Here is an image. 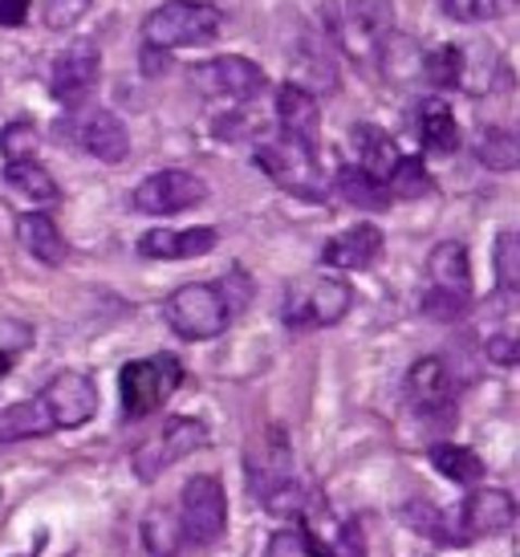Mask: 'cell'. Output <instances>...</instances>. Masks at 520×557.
<instances>
[{
  "mask_svg": "<svg viewBox=\"0 0 520 557\" xmlns=\"http://www.w3.org/2000/svg\"><path fill=\"white\" fill-rule=\"evenodd\" d=\"M94 411H98V387L86 374L62 371L53 374L33 399H21L0 411V444L41 440L49 432L82 428V423L94 419Z\"/></svg>",
  "mask_w": 520,
  "mask_h": 557,
  "instance_id": "6da1fadb",
  "label": "cell"
},
{
  "mask_svg": "<svg viewBox=\"0 0 520 557\" xmlns=\"http://www.w3.org/2000/svg\"><path fill=\"white\" fill-rule=\"evenodd\" d=\"M232 297L224 285L215 281H191V285H179L175 294L163 301V318L168 325L187 342H208L220 338L232 325Z\"/></svg>",
  "mask_w": 520,
  "mask_h": 557,
  "instance_id": "7a4b0ae2",
  "label": "cell"
},
{
  "mask_svg": "<svg viewBox=\"0 0 520 557\" xmlns=\"http://www.w3.org/2000/svg\"><path fill=\"white\" fill-rule=\"evenodd\" d=\"M224 29V13L203 0H168L143 21V37L147 46L159 49H187V46H208Z\"/></svg>",
  "mask_w": 520,
  "mask_h": 557,
  "instance_id": "3957f363",
  "label": "cell"
},
{
  "mask_svg": "<svg viewBox=\"0 0 520 557\" xmlns=\"http://www.w3.org/2000/svg\"><path fill=\"white\" fill-rule=\"evenodd\" d=\"M184 383V367L175 355H151L126 362L119 374V391H123V416L126 419H147L154 416L163 403L179 391Z\"/></svg>",
  "mask_w": 520,
  "mask_h": 557,
  "instance_id": "277c9868",
  "label": "cell"
},
{
  "mask_svg": "<svg viewBox=\"0 0 520 557\" xmlns=\"http://www.w3.org/2000/svg\"><path fill=\"white\" fill-rule=\"evenodd\" d=\"M354 306V289L342 277H309L297 281L285 294V325L306 334V330H322V325L342 322Z\"/></svg>",
  "mask_w": 520,
  "mask_h": 557,
  "instance_id": "5b68a950",
  "label": "cell"
},
{
  "mask_svg": "<svg viewBox=\"0 0 520 557\" xmlns=\"http://www.w3.org/2000/svg\"><path fill=\"white\" fill-rule=\"evenodd\" d=\"M252 163H257L281 191H289V196L325 200V191H330L322 168H318V151H309V147H301V143H293V139L260 143Z\"/></svg>",
  "mask_w": 520,
  "mask_h": 557,
  "instance_id": "8992f818",
  "label": "cell"
},
{
  "mask_svg": "<svg viewBox=\"0 0 520 557\" xmlns=\"http://www.w3.org/2000/svg\"><path fill=\"white\" fill-rule=\"evenodd\" d=\"M179 529H184V542L191 545H215L228 529V493L220 476L203 472V476H191L179 493Z\"/></svg>",
  "mask_w": 520,
  "mask_h": 557,
  "instance_id": "52a82bcc",
  "label": "cell"
},
{
  "mask_svg": "<svg viewBox=\"0 0 520 557\" xmlns=\"http://www.w3.org/2000/svg\"><path fill=\"white\" fill-rule=\"evenodd\" d=\"M208 444V428L199 419H168V428L159 435H151L147 444H138L135 456H131V468H135L138 480H154L163 476L171 465H179L184 456L199 451Z\"/></svg>",
  "mask_w": 520,
  "mask_h": 557,
  "instance_id": "ba28073f",
  "label": "cell"
},
{
  "mask_svg": "<svg viewBox=\"0 0 520 557\" xmlns=\"http://www.w3.org/2000/svg\"><path fill=\"white\" fill-rule=\"evenodd\" d=\"M203 200H208V184L191 171H154L131 191L135 212H147V216H175Z\"/></svg>",
  "mask_w": 520,
  "mask_h": 557,
  "instance_id": "9c48e42d",
  "label": "cell"
},
{
  "mask_svg": "<svg viewBox=\"0 0 520 557\" xmlns=\"http://www.w3.org/2000/svg\"><path fill=\"white\" fill-rule=\"evenodd\" d=\"M517 521V500L505 488H472L468 500L459 505V537L463 542H480V537H500Z\"/></svg>",
  "mask_w": 520,
  "mask_h": 557,
  "instance_id": "30bf717a",
  "label": "cell"
},
{
  "mask_svg": "<svg viewBox=\"0 0 520 557\" xmlns=\"http://www.w3.org/2000/svg\"><path fill=\"white\" fill-rule=\"evenodd\" d=\"M196 86H203V94H220V98H232V102H248L257 98L269 78L252 58H240V53H228V58H215V62L199 65L191 74Z\"/></svg>",
  "mask_w": 520,
  "mask_h": 557,
  "instance_id": "8fae6325",
  "label": "cell"
},
{
  "mask_svg": "<svg viewBox=\"0 0 520 557\" xmlns=\"http://www.w3.org/2000/svg\"><path fill=\"white\" fill-rule=\"evenodd\" d=\"M98 70H102V53H98V46L77 41V46L62 49V53H58V62H53V74H49L53 98L65 102V107H77V102L94 90Z\"/></svg>",
  "mask_w": 520,
  "mask_h": 557,
  "instance_id": "7c38bea8",
  "label": "cell"
},
{
  "mask_svg": "<svg viewBox=\"0 0 520 557\" xmlns=\"http://www.w3.org/2000/svg\"><path fill=\"white\" fill-rule=\"evenodd\" d=\"M276 119H281L285 139L301 143L309 151H318V143H322V110H318V98H313L306 86L285 82V86L276 90Z\"/></svg>",
  "mask_w": 520,
  "mask_h": 557,
  "instance_id": "4fadbf2b",
  "label": "cell"
},
{
  "mask_svg": "<svg viewBox=\"0 0 520 557\" xmlns=\"http://www.w3.org/2000/svg\"><path fill=\"white\" fill-rule=\"evenodd\" d=\"M220 245L215 228H151V233L138 236V252L151 257V261H191V257H208Z\"/></svg>",
  "mask_w": 520,
  "mask_h": 557,
  "instance_id": "5bb4252c",
  "label": "cell"
},
{
  "mask_svg": "<svg viewBox=\"0 0 520 557\" xmlns=\"http://www.w3.org/2000/svg\"><path fill=\"white\" fill-rule=\"evenodd\" d=\"M379 257H383V233H379L374 224H354L346 233H337L334 240H325V248H322V264L346 269V273L370 269Z\"/></svg>",
  "mask_w": 520,
  "mask_h": 557,
  "instance_id": "9a60e30c",
  "label": "cell"
},
{
  "mask_svg": "<svg viewBox=\"0 0 520 557\" xmlns=\"http://www.w3.org/2000/svg\"><path fill=\"white\" fill-rule=\"evenodd\" d=\"M407 391H411V403L423 411V416H435V411H447L451 399H456V379L447 371L444 358H419L407 374Z\"/></svg>",
  "mask_w": 520,
  "mask_h": 557,
  "instance_id": "2e32d148",
  "label": "cell"
},
{
  "mask_svg": "<svg viewBox=\"0 0 520 557\" xmlns=\"http://www.w3.org/2000/svg\"><path fill=\"white\" fill-rule=\"evenodd\" d=\"M428 273L431 289L459 297V301H472V261H468V248L459 245V240H444V245L431 248Z\"/></svg>",
  "mask_w": 520,
  "mask_h": 557,
  "instance_id": "e0dca14e",
  "label": "cell"
},
{
  "mask_svg": "<svg viewBox=\"0 0 520 557\" xmlns=\"http://www.w3.org/2000/svg\"><path fill=\"white\" fill-rule=\"evenodd\" d=\"M77 143L102 163H123L131 156V135L119 123V114H110V110H94L90 119L82 123V131H77Z\"/></svg>",
  "mask_w": 520,
  "mask_h": 557,
  "instance_id": "ac0fdd59",
  "label": "cell"
},
{
  "mask_svg": "<svg viewBox=\"0 0 520 557\" xmlns=\"http://www.w3.org/2000/svg\"><path fill=\"white\" fill-rule=\"evenodd\" d=\"M346 25L354 46L379 49L395 33V4L391 0H346Z\"/></svg>",
  "mask_w": 520,
  "mask_h": 557,
  "instance_id": "d6986e66",
  "label": "cell"
},
{
  "mask_svg": "<svg viewBox=\"0 0 520 557\" xmlns=\"http://www.w3.org/2000/svg\"><path fill=\"white\" fill-rule=\"evenodd\" d=\"M16 240H21V248L29 252L33 261L65 264V240H62V233H58L53 216H46V212H25V216H16Z\"/></svg>",
  "mask_w": 520,
  "mask_h": 557,
  "instance_id": "ffe728a7",
  "label": "cell"
},
{
  "mask_svg": "<svg viewBox=\"0 0 520 557\" xmlns=\"http://www.w3.org/2000/svg\"><path fill=\"white\" fill-rule=\"evenodd\" d=\"M334 187H337V196H342V200L354 203V208H362V212H383L386 203H391L386 184L379 180V175H370L362 163H358V168L350 163V168L337 171Z\"/></svg>",
  "mask_w": 520,
  "mask_h": 557,
  "instance_id": "44dd1931",
  "label": "cell"
},
{
  "mask_svg": "<svg viewBox=\"0 0 520 557\" xmlns=\"http://www.w3.org/2000/svg\"><path fill=\"white\" fill-rule=\"evenodd\" d=\"M419 143L428 151H435V156L459 151V126H456V114L447 110V102H439V98L423 102V110H419Z\"/></svg>",
  "mask_w": 520,
  "mask_h": 557,
  "instance_id": "7402d4cb",
  "label": "cell"
},
{
  "mask_svg": "<svg viewBox=\"0 0 520 557\" xmlns=\"http://www.w3.org/2000/svg\"><path fill=\"white\" fill-rule=\"evenodd\" d=\"M431 468L444 480H451V484H480V476H484V460L472 448H463V444H435L431 448Z\"/></svg>",
  "mask_w": 520,
  "mask_h": 557,
  "instance_id": "603a6c76",
  "label": "cell"
},
{
  "mask_svg": "<svg viewBox=\"0 0 520 557\" xmlns=\"http://www.w3.org/2000/svg\"><path fill=\"white\" fill-rule=\"evenodd\" d=\"M143 545L151 557H175L184 549V529H179V517L171 509H147L143 517Z\"/></svg>",
  "mask_w": 520,
  "mask_h": 557,
  "instance_id": "cb8c5ba5",
  "label": "cell"
},
{
  "mask_svg": "<svg viewBox=\"0 0 520 557\" xmlns=\"http://www.w3.org/2000/svg\"><path fill=\"white\" fill-rule=\"evenodd\" d=\"M475 159L488 171H517L520 139L508 126H484V131L475 135Z\"/></svg>",
  "mask_w": 520,
  "mask_h": 557,
  "instance_id": "d4e9b609",
  "label": "cell"
},
{
  "mask_svg": "<svg viewBox=\"0 0 520 557\" xmlns=\"http://www.w3.org/2000/svg\"><path fill=\"white\" fill-rule=\"evenodd\" d=\"M4 180H9V187H16L21 196H29V200H37V203H49L62 196V191H58V180H53L37 159H16V163H9V168H4Z\"/></svg>",
  "mask_w": 520,
  "mask_h": 557,
  "instance_id": "484cf974",
  "label": "cell"
},
{
  "mask_svg": "<svg viewBox=\"0 0 520 557\" xmlns=\"http://www.w3.org/2000/svg\"><path fill=\"white\" fill-rule=\"evenodd\" d=\"M383 184L391 191V200H419V196H428L431 187H435L419 156H398L395 168L386 171Z\"/></svg>",
  "mask_w": 520,
  "mask_h": 557,
  "instance_id": "4316f807",
  "label": "cell"
},
{
  "mask_svg": "<svg viewBox=\"0 0 520 557\" xmlns=\"http://www.w3.org/2000/svg\"><path fill=\"white\" fill-rule=\"evenodd\" d=\"M403 517L411 521L414 529H423L431 542H439V545H468L463 537H459V525L447 517V512H439L431 500H411L407 509H403Z\"/></svg>",
  "mask_w": 520,
  "mask_h": 557,
  "instance_id": "83f0119b",
  "label": "cell"
},
{
  "mask_svg": "<svg viewBox=\"0 0 520 557\" xmlns=\"http://www.w3.org/2000/svg\"><path fill=\"white\" fill-rule=\"evenodd\" d=\"M354 139L362 143V168H367L370 175L386 180V171L395 168V159H398L395 143L386 139L383 131H374V126H358V131H354Z\"/></svg>",
  "mask_w": 520,
  "mask_h": 557,
  "instance_id": "f1b7e54d",
  "label": "cell"
},
{
  "mask_svg": "<svg viewBox=\"0 0 520 557\" xmlns=\"http://www.w3.org/2000/svg\"><path fill=\"white\" fill-rule=\"evenodd\" d=\"M496 277L508 297L520 289V236L512 228L496 236Z\"/></svg>",
  "mask_w": 520,
  "mask_h": 557,
  "instance_id": "f546056e",
  "label": "cell"
},
{
  "mask_svg": "<svg viewBox=\"0 0 520 557\" xmlns=\"http://www.w3.org/2000/svg\"><path fill=\"white\" fill-rule=\"evenodd\" d=\"M0 156L4 163H16V159H33L37 156V126L29 119H16L0 131Z\"/></svg>",
  "mask_w": 520,
  "mask_h": 557,
  "instance_id": "4dcf8cb0",
  "label": "cell"
},
{
  "mask_svg": "<svg viewBox=\"0 0 520 557\" xmlns=\"http://www.w3.org/2000/svg\"><path fill=\"white\" fill-rule=\"evenodd\" d=\"M423 70H428V78L435 82L439 90H451V86H459V82H463V49L444 46L435 58H428V62H423Z\"/></svg>",
  "mask_w": 520,
  "mask_h": 557,
  "instance_id": "1f68e13d",
  "label": "cell"
},
{
  "mask_svg": "<svg viewBox=\"0 0 520 557\" xmlns=\"http://www.w3.org/2000/svg\"><path fill=\"white\" fill-rule=\"evenodd\" d=\"M94 0H46V13H41V21H46V29L53 33H65L74 29L82 16L90 13Z\"/></svg>",
  "mask_w": 520,
  "mask_h": 557,
  "instance_id": "d6a6232c",
  "label": "cell"
},
{
  "mask_svg": "<svg viewBox=\"0 0 520 557\" xmlns=\"http://www.w3.org/2000/svg\"><path fill=\"white\" fill-rule=\"evenodd\" d=\"M444 13L459 25H484L500 13V0H444Z\"/></svg>",
  "mask_w": 520,
  "mask_h": 557,
  "instance_id": "836d02e7",
  "label": "cell"
},
{
  "mask_svg": "<svg viewBox=\"0 0 520 557\" xmlns=\"http://www.w3.org/2000/svg\"><path fill=\"white\" fill-rule=\"evenodd\" d=\"M325 557H367V537H362V525H358V521H342L337 537L325 545Z\"/></svg>",
  "mask_w": 520,
  "mask_h": 557,
  "instance_id": "e575fe53",
  "label": "cell"
},
{
  "mask_svg": "<svg viewBox=\"0 0 520 557\" xmlns=\"http://www.w3.org/2000/svg\"><path fill=\"white\" fill-rule=\"evenodd\" d=\"M484 355H488L492 362H500V367H517L520 342L512 338V334H492V338L484 342Z\"/></svg>",
  "mask_w": 520,
  "mask_h": 557,
  "instance_id": "d590c367",
  "label": "cell"
},
{
  "mask_svg": "<svg viewBox=\"0 0 520 557\" xmlns=\"http://www.w3.org/2000/svg\"><path fill=\"white\" fill-rule=\"evenodd\" d=\"M29 16V0H0V29H21Z\"/></svg>",
  "mask_w": 520,
  "mask_h": 557,
  "instance_id": "8d00e7d4",
  "label": "cell"
},
{
  "mask_svg": "<svg viewBox=\"0 0 520 557\" xmlns=\"http://www.w3.org/2000/svg\"><path fill=\"white\" fill-rule=\"evenodd\" d=\"M143 70H147V74H159V70H168V49H159V46L143 49Z\"/></svg>",
  "mask_w": 520,
  "mask_h": 557,
  "instance_id": "74e56055",
  "label": "cell"
},
{
  "mask_svg": "<svg viewBox=\"0 0 520 557\" xmlns=\"http://www.w3.org/2000/svg\"><path fill=\"white\" fill-rule=\"evenodd\" d=\"M9 371H13V355H9V350H0V379H4Z\"/></svg>",
  "mask_w": 520,
  "mask_h": 557,
  "instance_id": "f35d334b",
  "label": "cell"
},
{
  "mask_svg": "<svg viewBox=\"0 0 520 557\" xmlns=\"http://www.w3.org/2000/svg\"><path fill=\"white\" fill-rule=\"evenodd\" d=\"M512 4H517V0H500V13H505V9H512Z\"/></svg>",
  "mask_w": 520,
  "mask_h": 557,
  "instance_id": "ab89813d",
  "label": "cell"
}]
</instances>
